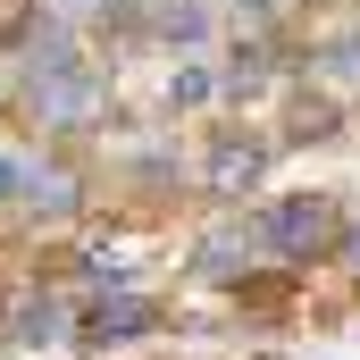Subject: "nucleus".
Instances as JSON below:
<instances>
[{
    "label": "nucleus",
    "mask_w": 360,
    "mask_h": 360,
    "mask_svg": "<svg viewBox=\"0 0 360 360\" xmlns=\"http://www.w3.org/2000/svg\"><path fill=\"white\" fill-rule=\"evenodd\" d=\"M260 168H269V151H260V143H218V160H210V193H218V201H235V193H252V184H260Z\"/></svg>",
    "instance_id": "f03ea898"
},
{
    "label": "nucleus",
    "mask_w": 360,
    "mask_h": 360,
    "mask_svg": "<svg viewBox=\"0 0 360 360\" xmlns=\"http://www.w3.org/2000/svg\"><path fill=\"white\" fill-rule=\"evenodd\" d=\"M260 235H269V243L285 252V260H319V252L335 243V210H327L319 193H302V201H276Z\"/></svg>",
    "instance_id": "f257e3e1"
},
{
    "label": "nucleus",
    "mask_w": 360,
    "mask_h": 360,
    "mask_svg": "<svg viewBox=\"0 0 360 360\" xmlns=\"http://www.w3.org/2000/svg\"><path fill=\"white\" fill-rule=\"evenodd\" d=\"M8 335H17V344H51V335H59V302H51V293H25V302L8 310Z\"/></svg>",
    "instance_id": "39448f33"
},
{
    "label": "nucleus",
    "mask_w": 360,
    "mask_h": 360,
    "mask_svg": "<svg viewBox=\"0 0 360 360\" xmlns=\"http://www.w3.org/2000/svg\"><path fill=\"white\" fill-rule=\"evenodd\" d=\"M243 8H252V17H269V8H276V0H243Z\"/></svg>",
    "instance_id": "0eeeda50"
},
{
    "label": "nucleus",
    "mask_w": 360,
    "mask_h": 360,
    "mask_svg": "<svg viewBox=\"0 0 360 360\" xmlns=\"http://www.w3.org/2000/svg\"><path fill=\"white\" fill-rule=\"evenodd\" d=\"M8 193H17V160H0V201H8Z\"/></svg>",
    "instance_id": "423d86ee"
},
{
    "label": "nucleus",
    "mask_w": 360,
    "mask_h": 360,
    "mask_svg": "<svg viewBox=\"0 0 360 360\" xmlns=\"http://www.w3.org/2000/svg\"><path fill=\"white\" fill-rule=\"evenodd\" d=\"M143 327H160V310H151L143 293H117V302L92 310V344H134Z\"/></svg>",
    "instance_id": "7ed1b4c3"
},
{
    "label": "nucleus",
    "mask_w": 360,
    "mask_h": 360,
    "mask_svg": "<svg viewBox=\"0 0 360 360\" xmlns=\"http://www.w3.org/2000/svg\"><path fill=\"white\" fill-rule=\"evenodd\" d=\"M193 260H201L210 276H243V260H252V226H210Z\"/></svg>",
    "instance_id": "20e7f679"
},
{
    "label": "nucleus",
    "mask_w": 360,
    "mask_h": 360,
    "mask_svg": "<svg viewBox=\"0 0 360 360\" xmlns=\"http://www.w3.org/2000/svg\"><path fill=\"white\" fill-rule=\"evenodd\" d=\"M352 260H360V235H352Z\"/></svg>",
    "instance_id": "1a4fd4ad"
},
{
    "label": "nucleus",
    "mask_w": 360,
    "mask_h": 360,
    "mask_svg": "<svg viewBox=\"0 0 360 360\" xmlns=\"http://www.w3.org/2000/svg\"><path fill=\"white\" fill-rule=\"evenodd\" d=\"M59 8H92V0H59Z\"/></svg>",
    "instance_id": "6e6552de"
}]
</instances>
